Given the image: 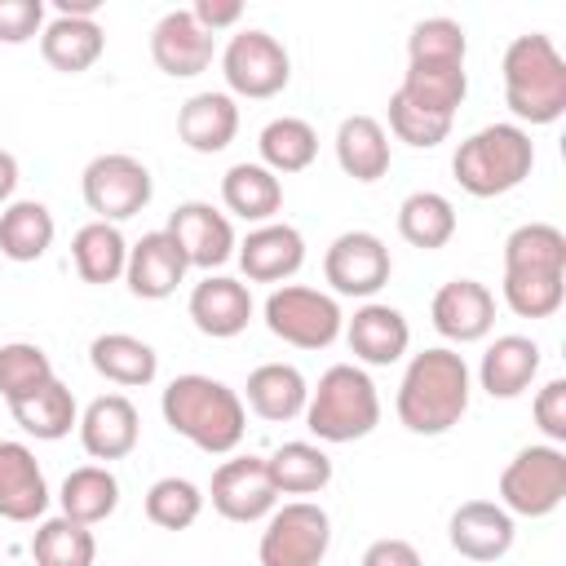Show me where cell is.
<instances>
[{
	"mask_svg": "<svg viewBox=\"0 0 566 566\" xmlns=\"http://www.w3.org/2000/svg\"><path fill=\"white\" fill-rule=\"evenodd\" d=\"M469 363L464 354L438 345V349H420L398 385V420L402 429L420 433V438H438L451 424H460V416L469 411Z\"/></svg>",
	"mask_w": 566,
	"mask_h": 566,
	"instance_id": "1",
	"label": "cell"
},
{
	"mask_svg": "<svg viewBox=\"0 0 566 566\" xmlns=\"http://www.w3.org/2000/svg\"><path fill=\"white\" fill-rule=\"evenodd\" d=\"M159 411H164V424L172 433H181L186 442H195L208 455H230L248 433L243 398L230 385H221L212 376H199V371L177 376L164 389Z\"/></svg>",
	"mask_w": 566,
	"mask_h": 566,
	"instance_id": "2",
	"label": "cell"
},
{
	"mask_svg": "<svg viewBox=\"0 0 566 566\" xmlns=\"http://www.w3.org/2000/svg\"><path fill=\"white\" fill-rule=\"evenodd\" d=\"M504 102L522 124H557L566 115V57L544 31H526L500 62Z\"/></svg>",
	"mask_w": 566,
	"mask_h": 566,
	"instance_id": "3",
	"label": "cell"
},
{
	"mask_svg": "<svg viewBox=\"0 0 566 566\" xmlns=\"http://www.w3.org/2000/svg\"><path fill=\"white\" fill-rule=\"evenodd\" d=\"M535 168V142L517 124H486L473 137H464L451 155V172L460 190L473 199H495L517 190Z\"/></svg>",
	"mask_w": 566,
	"mask_h": 566,
	"instance_id": "4",
	"label": "cell"
},
{
	"mask_svg": "<svg viewBox=\"0 0 566 566\" xmlns=\"http://www.w3.org/2000/svg\"><path fill=\"white\" fill-rule=\"evenodd\" d=\"M380 424V394L354 363H336L318 376L305 402V429L318 442H358Z\"/></svg>",
	"mask_w": 566,
	"mask_h": 566,
	"instance_id": "5",
	"label": "cell"
},
{
	"mask_svg": "<svg viewBox=\"0 0 566 566\" xmlns=\"http://www.w3.org/2000/svg\"><path fill=\"white\" fill-rule=\"evenodd\" d=\"M566 500V451L553 442L522 447L500 473V509L517 517H548Z\"/></svg>",
	"mask_w": 566,
	"mask_h": 566,
	"instance_id": "6",
	"label": "cell"
},
{
	"mask_svg": "<svg viewBox=\"0 0 566 566\" xmlns=\"http://www.w3.org/2000/svg\"><path fill=\"white\" fill-rule=\"evenodd\" d=\"M265 327L296 349H327L345 332V314L336 296L301 283H283L265 296Z\"/></svg>",
	"mask_w": 566,
	"mask_h": 566,
	"instance_id": "7",
	"label": "cell"
},
{
	"mask_svg": "<svg viewBox=\"0 0 566 566\" xmlns=\"http://www.w3.org/2000/svg\"><path fill=\"white\" fill-rule=\"evenodd\" d=\"M327 548H332V517L310 500H292L265 517L256 557L261 566H323Z\"/></svg>",
	"mask_w": 566,
	"mask_h": 566,
	"instance_id": "8",
	"label": "cell"
},
{
	"mask_svg": "<svg viewBox=\"0 0 566 566\" xmlns=\"http://www.w3.org/2000/svg\"><path fill=\"white\" fill-rule=\"evenodd\" d=\"M80 190H84V203H88V212H93L97 221L119 226V221L137 217V212L150 203L155 181H150V168H146L142 159L115 150V155L88 159V168H84V177H80Z\"/></svg>",
	"mask_w": 566,
	"mask_h": 566,
	"instance_id": "9",
	"label": "cell"
},
{
	"mask_svg": "<svg viewBox=\"0 0 566 566\" xmlns=\"http://www.w3.org/2000/svg\"><path fill=\"white\" fill-rule=\"evenodd\" d=\"M221 75H226L230 93L261 102V97H274V93L287 88V80H292V57H287V49H283L270 31L248 27V31L230 35V44H226V53H221Z\"/></svg>",
	"mask_w": 566,
	"mask_h": 566,
	"instance_id": "10",
	"label": "cell"
},
{
	"mask_svg": "<svg viewBox=\"0 0 566 566\" xmlns=\"http://www.w3.org/2000/svg\"><path fill=\"white\" fill-rule=\"evenodd\" d=\"M389 248L380 234L371 230H345L332 239L327 256H323V279L332 283L336 296H376L389 283Z\"/></svg>",
	"mask_w": 566,
	"mask_h": 566,
	"instance_id": "11",
	"label": "cell"
},
{
	"mask_svg": "<svg viewBox=\"0 0 566 566\" xmlns=\"http://www.w3.org/2000/svg\"><path fill=\"white\" fill-rule=\"evenodd\" d=\"M212 509L226 522H261L279 509V491L261 455H234L212 473Z\"/></svg>",
	"mask_w": 566,
	"mask_h": 566,
	"instance_id": "12",
	"label": "cell"
},
{
	"mask_svg": "<svg viewBox=\"0 0 566 566\" xmlns=\"http://www.w3.org/2000/svg\"><path fill=\"white\" fill-rule=\"evenodd\" d=\"M164 234L181 248V256H186V265H199V270H217V265H226L230 256H234V226H230V217L226 212H217L212 203H203V199H186V203H177L172 208V217H168V226H164Z\"/></svg>",
	"mask_w": 566,
	"mask_h": 566,
	"instance_id": "13",
	"label": "cell"
},
{
	"mask_svg": "<svg viewBox=\"0 0 566 566\" xmlns=\"http://www.w3.org/2000/svg\"><path fill=\"white\" fill-rule=\"evenodd\" d=\"M212 53H217V35H208L190 9H172L155 22L150 31V57L164 75L172 80H190L199 71L212 66Z\"/></svg>",
	"mask_w": 566,
	"mask_h": 566,
	"instance_id": "14",
	"label": "cell"
},
{
	"mask_svg": "<svg viewBox=\"0 0 566 566\" xmlns=\"http://www.w3.org/2000/svg\"><path fill=\"white\" fill-rule=\"evenodd\" d=\"M429 318L433 327L455 340V345H473L482 340L491 327H495V296L486 292V283L478 279H451L433 292V305H429Z\"/></svg>",
	"mask_w": 566,
	"mask_h": 566,
	"instance_id": "15",
	"label": "cell"
},
{
	"mask_svg": "<svg viewBox=\"0 0 566 566\" xmlns=\"http://www.w3.org/2000/svg\"><path fill=\"white\" fill-rule=\"evenodd\" d=\"M234 256L252 283H283L305 265V239L287 221H265V226L248 230V239L234 248Z\"/></svg>",
	"mask_w": 566,
	"mask_h": 566,
	"instance_id": "16",
	"label": "cell"
},
{
	"mask_svg": "<svg viewBox=\"0 0 566 566\" xmlns=\"http://www.w3.org/2000/svg\"><path fill=\"white\" fill-rule=\"evenodd\" d=\"M75 429H80L84 451L93 460H106L111 464V460L133 455V447L142 438V416H137V407L124 394H102V398H93L84 407V416H80Z\"/></svg>",
	"mask_w": 566,
	"mask_h": 566,
	"instance_id": "17",
	"label": "cell"
},
{
	"mask_svg": "<svg viewBox=\"0 0 566 566\" xmlns=\"http://www.w3.org/2000/svg\"><path fill=\"white\" fill-rule=\"evenodd\" d=\"M513 513H504L491 500H464L447 522L451 548L469 562H500L513 548Z\"/></svg>",
	"mask_w": 566,
	"mask_h": 566,
	"instance_id": "18",
	"label": "cell"
},
{
	"mask_svg": "<svg viewBox=\"0 0 566 566\" xmlns=\"http://www.w3.org/2000/svg\"><path fill=\"white\" fill-rule=\"evenodd\" d=\"M49 509V482L27 442L0 438V517L35 522Z\"/></svg>",
	"mask_w": 566,
	"mask_h": 566,
	"instance_id": "19",
	"label": "cell"
},
{
	"mask_svg": "<svg viewBox=\"0 0 566 566\" xmlns=\"http://www.w3.org/2000/svg\"><path fill=\"white\" fill-rule=\"evenodd\" d=\"M186 256L181 248L164 234V230H150L142 234L133 248H128V265H124V283L133 296L142 301H164L177 292V283L186 279Z\"/></svg>",
	"mask_w": 566,
	"mask_h": 566,
	"instance_id": "20",
	"label": "cell"
},
{
	"mask_svg": "<svg viewBox=\"0 0 566 566\" xmlns=\"http://www.w3.org/2000/svg\"><path fill=\"white\" fill-rule=\"evenodd\" d=\"M345 340H349V349H354L358 363H367V367H389V363H398V358L407 354L411 327H407L402 310L380 305V301H367V305H358L354 318L345 323Z\"/></svg>",
	"mask_w": 566,
	"mask_h": 566,
	"instance_id": "21",
	"label": "cell"
},
{
	"mask_svg": "<svg viewBox=\"0 0 566 566\" xmlns=\"http://www.w3.org/2000/svg\"><path fill=\"white\" fill-rule=\"evenodd\" d=\"M190 323L212 336V340H230L252 323V292L239 279L226 274H208L203 283H195L190 292Z\"/></svg>",
	"mask_w": 566,
	"mask_h": 566,
	"instance_id": "22",
	"label": "cell"
},
{
	"mask_svg": "<svg viewBox=\"0 0 566 566\" xmlns=\"http://www.w3.org/2000/svg\"><path fill=\"white\" fill-rule=\"evenodd\" d=\"M239 133V106L230 93H195L177 111V137L195 155H217Z\"/></svg>",
	"mask_w": 566,
	"mask_h": 566,
	"instance_id": "23",
	"label": "cell"
},
{
	"mask_svg": "<svg viewBox=\"0 0 566 566\" xmlns=\"http://www.w3.org/2000/svg\"><path fill=\"white\" fill-rule=\"evenodd\" d=\"M539 376V345L531 336H495L482 354L478 367V385L491 398H517L531 389V380Z\"/></svg>",
	"mask_w": 566,
	"mask_h": 566,
	"instance_id": "24",
	"label": "cell"
},
{
	"mask_svg": "<svg viewBox=\"0 0 566 566\" xmlns=\"http://www.w3.org/2000/svg\"><path fill=\"white\" fill-rule=\"evenodd\" d=\"M243 394H248V407L270 424L305 416V402H310V385L292 363H261L248 376Z\"/></svg>",
	"mask_w": 566,
	"mask_h": 566,
	"instance_id": "25",
	"label": "cell"
},
{
	"mask_svg": "<svg viewBox=\"0 0 566 566\" xmlns=\"http://www.w3.org/2000/svg\"><path fill=\"white\" fill-rule=\"evenodd\" d=\"M336 164L345 177L371 186L389 172V133L371 115H349L336 128Z\"/></svg>",
	"mask_w": 566,
	"mask_h": 566,
	"instance_id": "26",
	"label": "cell"
},
{
	"mask_svg": "<svg viewBox=\"0 0 566 566\" xmlns=\"http://www.w3.org/2000/svg\"><path fill=\"white\" fill-rule=\"evenodd\" d=\"M102 49H106V31L97 27V18H53L40 31V53L62 75L88 71L102 57Z\"/></svg>",
	"mask_w": 566,
	"mask_h": 566,
	"instance_id": "27",
	"label": "cell"
},
{
	"mask_svg": "<svg viewBox=\"0 0 566 566\" xmlns=\"http://www.w3.org/2000/svg\"><path fill=\"white\" fill-rule=\"evenodd\" d=\"M57 504H62V517L80 526H97L119 509V478L106 464H80L62 478Z\"/></svg>",
	"mask_w": 566,
	"mask_h": 566,
	"instance_id": "28",
	"label": "cell"
},
{
	"mask_svg": "<svg viewBox=\"0 0 566 566\" xmlns=\"http://www.w3.org/2000/svg\"><path fill=\"white\" fill-rule=\"evenodd\" d=\"M398 93H402L411 106L451 119L455 106H460L464 93H469V75H464L460 62H407V75H402Z\"/></svg>",
	"mask_w": 566,
	"mask_h": 566,
	"instance_id": "29",
	"label": "cell"
},
{
	"mask_svg": "<svg viewBox=\"0 0 566 566\" xmlns=\"http://www.w3.org/2000/svg\"><path fill=\"white\" fill-rule=\"evenodd\" d=\"M88 363H93L97 376H106V380H115V385H124V389L150 385L155 371H159V354H155L146 340L128 336V332H102V336L88 345Z\"/></svg>",
	"mask_w": 566,
	"mask_h": 566,
	"instance_id": "30",
	"label": "cell"
},
{
	"mask_svg": "<svg viewBox=\"0 0 566 566\" xmlns=\"http://www.w3.org/2000/svg\"><path fill=\"white\" fill-rule=\"evenodd\" d=\"M221 203L243 217V221H256L265 226L279 208H283V181L261 168V164H234L226 177H221Z\"/></svg>",
	"mask_w": 566,
	"mask_h": 566,
	"instance_id": "31",
	"label": "cell"
},
{
	"mask_svg": "<svg viewBox=\"0 0 566 566\" xmlns=\"http://www.w3.org/2000/svg\"><path fill=\"white\" fill-rule=\"evenodd\" d=\"M71 261H75V274L84 279V283H115L119 274H124V265H128V243H124V234H119V226H111V221H88V226H80L75 230V239H71Z\"/></svg>",
	"mask_w": 566,
	"mask_h": 566,
	"instance_id": "32",
	"label": "cell"
},
{
	"mask_svg": "<svg viewBox=\"0 0 566 566\" xmlns=\"http://www.w3.org/2000/svg\"><path fill=\"white\" fill-rule=\"evenodd\" d=\"M9 411H13L18 429H22V433H31V438H40V442H57V438H66V433L80 424L75 394H71L57 376H53L44 389H35L31 398L9 402Z\"/></svg>",
	"mask_w": 566,
	"mask_h": 566,
	"instance_id": "33",
	"label": "cell"
},
{
	"mask_svg": "<svg viewBox=\"0 0 566 566\" xmlns=\"http://www.w3.org/2000/svg\"><path fill=\"white\" fill-rule=\"evenodd\" d=\"M53 212L40 199H18L0 212V252L9 261H40L53 248Z\"/></svg>",
	"mask_w": 566,
	"mask_h": 566,
	"instance_id": "34",
	"label": "cell"
},
{
	"mask_svg": "<svg viewBox=\"0 0 566 566\" xmlns=\"http://www.w3.org/2000/svg\"><path fill=\"white\" fill-rule=\"evenodd\" d=\"M398 234L411 243V248H424V252H438L451 243L455 234V208L447 195L438 190H416L398 203Z\"/></svg>",
	"mask_w": 566,
	"mask_h": 566,
	"instance_id": "35",
	"label": "cell"
},
{
	"mask_svg": "<svg viewBox=\"0 0 566 566\" xmlns=\"http://www.w3.org/2000/svg\"><path fill=\"white\" fill-rule=\"evenodd\" d=\"M256 150H261V168H270L274 177L279 172H305L318 155V133L296 115H279L261 128Z\"/></svg>",
	"mask_w": 566,
	"mask_h": 566,
	"instance_id": "36",
	"label": "cell"
},
{
	"mask_svg": "<svg viewBox=\"0 0 566 566\" xmlns=\"http://www.w3.org/2000/svg\"><path fill=\"white\" fill-rule=\"evenodd\" d=\"M265 469H270V482H274L279 495H314V491H323L332 482V460L314 442H283V447H274Z\"/></svg>",
	"mask_w": 566,
	"mask_h": 566,
	"instance_id": "37",
	"label": "cell"
},
{
	"mask_svg": "<svg viewBox=\"0 0 566 566\" xmlns=\"http://www.w3.org/2000/svg\"><path fill=\"white\" fill-rule=\"evenodd\" d=\"M504 270L566 274V234L548 221H526L504 239Z\"/></svg>",
	"mask_w": 566,
	"mask_h": 566,
	"instance_id": "38",
	"label": "cell"
},
{
	"mask_svg": "<svg viewBox=\"0 0 566 566\" xmlns=\"http://www.w3.org/2000/svg\"><path fill=\"white\" fill-rule=\"evenodd\" d=\"M93 557H97V539L88 526L71 517H49L35 526V539H31L35 566H93Z\"/></svg>",
	"mask_w": 566,
	"mask_h": 566,
	"instance_id": "39",
	"label": "cell"
},
{
	"mask_svg": "<svg viewBox=\"0 0 566 566\" xmlns=\"http://www.w3.org/2000/svg\"><path fill=\"white\" fill-rule=\"evenodd\" d=\"M504 305L517 318H553L566 301V274H544V270H504Z\"/></svg>",
	"mask_w": 566,
	"mask_h": 566,
	"instance_id": "40",
	"label": "cell"
},
{
	"mask_svg": "<svg viewBox=\"0 0 566 566\" xmlns=\"http://www.w3.org/2000/svg\"><path fill=\"white\" fill-rule=\"evenodd\" d=\"M49 380H53V363L40 345H31V340L0 345V398L4 402H22L35 389H44Z\"/></svg>",
	"mask_w": 566,
	"mask_h": 566,
	"instance_id": "41",
	"label": "cell"
},
{
	"mask_svg": "<svg viewBox=\"0 0 566 566\" xmlns=\"http://www.w3.org/2000/svg\"><path fill=\"white\" fill-rule=\"evenodd\" d=\"M203 513V491L190 478H159L146 491V517L159 531H186Z\"/></svg>",
	"mask_w": 566,
	"mask_h": 566,
	"instance_id": "42",
	"label": "cell"
},
{
	"mask_svg": "<svg viewBox=\"0 0 566 566\" xmlns=\"http://www.w3.org/2000/svg\"><path fill=\"white\" fill-rule=\"evenodd\" d=\"M469 35L455 18H420L407 35V62H460L464 66Z\"/></svg>",
	"mask_w": 566,
	"mask_h": 566,
	"instance_id": "43",
	"label": "cell"
},
{
	"mask_svg": "<svg viewBox=\"0 0 566 566\" xmlns=\"http://www.w3.org/2000/svg\"><path fill=\"white\" fill-rule=\"evenodd\" d=\"M389 133H394L398 142L416 146V150H433V146H442V142H447L451 119L429 115V111L411 106L402 93H394V97H389Z\"/></svg>",
	"mask_w": 566,
	"mask_h": 566,
	"instance_id": "44",
	"label": "cell"
},
{
	"mask_svg": "<svg viewBox=\"0 0 566 566\" xmlns=\"http://www.w3.org/2000/svg\"><path fill=\"white\" fill-rule=\"evenodd\" d=\"M44 31V0H0V44H27Z\"/></svg>",
	"mask_w": 566,
	"mask_h": 566,
	"instance_id": "45",
	"label": "cell"
},
{
	"mask_svg": "<svg viewBox=\"0 0 566 566\" xmlns=\"http://www.w3.org/2000/svg\"><path fill=\"white\" fill-rule=\"evenodd\" d=\"M531 411H535L539 433H544L553 447H557V442H566V380H562V376H557V380H548V385L535 394Z\"/></svg>",
	"mask_w": 566,
	"mask_h": 566,
	"instance_id": "46",
	"label": "cell"
},
{
	"mask_svg": "<svg viewBox=\"0 0 566 566\" xmlns=\"http://www.w3.org/2000/svg\"><path fill=\"white\" fill-rule=\"evenodd\" d=\"M363 566H424V562H420V548H416V544H407V539L389 535V539L367 544Z\"/></svg>",
	"mask_w": 566,
	"mask_h": 566,
	"instance_id": "47",
	"label": "cell"
},
{
	"mask_svg": "<svg viewBox=\"0 0 566 566\" xmlns=\"http://www.w3.org/2000/svg\"><path fill=\"white\" fill-rule=\"evenodd\" d=\"M195 22L208 31V35H217V31H226V27H234L239 18H243V4L239 0H195Z\"/></svg>",
	"mask_w": 566,
	"mask_h": 566,
	"instance_id": "48",
	"label": "cell"
},
{
	"mask_svg": "<svg viewBox=\"0 0 566 566\" xmlns=\"http://www.w3.org/2000/svg\"><path fill=\"white\" fill-rule=\"evenodd\" d=\"M13 190H18V159L9 150H0V203H9Z\"/></svg>",
	"mask_w": 566,
	"mask_h": 566,
	"instance_id": "49",
	"label": "cell"
},
{
	"mask_svg": "<svg viewBox=\"0 0 566 566\" xmlns=\"http://www.w3.org/2000/svg\"><path fill=\"white\" fill-rule=\"evenodd\" d=\"M57 18H93L102 9V0H53Z\"/></svg>",
	"mask_w": 566,
	"mask_h": 566,
	"instance_id": "50",
	"label": "cell"
}]
</instances>
